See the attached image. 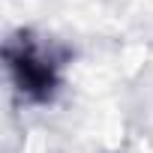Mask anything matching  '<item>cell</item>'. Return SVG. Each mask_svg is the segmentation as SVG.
Here are the masks:
<instances>
[{
    "instance_id": "1",
    "label": "cell",
    "mask_w": 153,
    "mask_h": 153,
    "mask_svg": "<svg viewBox=\"0 0 153 153\" xmlns=\"http://www.w3.org/2000/svg\"><path fill=\"white\" fill-rule=\"evenodd\" d=\"M6 57H9V69H12V75H15L18 87H21L27 96L42 99V96H48V93L54 90L57 63H54V57H51L39 42L21 36V42H12V45H9Z\"/></svg>"
}]
</instances>
